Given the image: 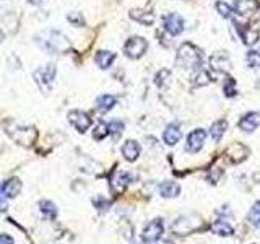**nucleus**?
Segmentation results:
<instances>
[{
    "label": "nucleus",
    "instance_id": "nucleus-1",
    "mask_svg": "<svg viewBox=\"0 0 260 244\" xmlns=\"http://www.w3.org/2000/svg\"><path fill=\"white\" fill-rule=\"evenodd\" d=\"M38 44L47 54H63L70 49V41L60 31L46 29L38 35Z\"/></svg>",
    "mask_w": 260,
    "mask_h": 244
},
{
    "label": "nucleus",
    "instance_id": "nucleus-2",
    "mask_svg": "<svg viewBox=\"0 0 260 244\" xmlns=\"http://www.w3.org/2000/svg\"><path fill=\"white\" fill-rule=\"evenodd\" d=\"M176 62L179 67H182L185 70H200L203 64V57H202V52L193 44L184 43L177 51Z\"/></svg>",
    "mask_w": 260,
    "mask_h": 244
},
{
    "label": "nucleus",
    "instance_id": "nucleus-3",
    "mask_svg": "<svg viewBox=\"0 0 260 244\" xmlns=\"http://www.w3.org/2000/svg\"><path fill=\"white\" fill-rule=\"evenodd\" d=\"M35 81L38 83V86L43 89L44 93L51 92V86L54 83V77H55V65L54 64H49L43 69H38L35 72Z\"/></svg>",
    "mask_w": 260,
    "mask_h": 244
},
{
    "label": "nucleus",
    "instance_id": "nucleus-4",
    "mask_svg": "<svg viewBox=\"0 0 260 244\" xmlns=\"http://www.w3.org/2000/svg\"><path fill=\"white\" fill-rule=\"evenodd\" d=\"M8 134L13 138L15 142H18L20 145H31L36 142L38 132L35 127H23V126H16L12 130H8Z\"/></svg>",
    "mask_w": 260,
    "mask_h": 244
},
{
    "label": "nucleus",
    "instance_id": "nucleus-5",
    "mask_svg": "<svg viewBox=\"0 0 260 244\" xmlns=\"http://www.w3.org/2000/svg\"><path fill=\"white\" fill-rule=\"evenodd\" d=\"M161 236H162V220L156 218L143 228L142 242L143 244H154L156 241L161 239Z\"/></svg>",
    "mask_w": 260,
    "mask_h": 244
},
{
    "label": "nucleus",
    "instance_id": "nucleus-6",
    "mask_svg": "<svg viewBox=\"0 0 260 244\" xmlns=\"http://www.w3.org/2000/svg\"><path fill=\"white\" fill-rule=\"evenodd\" d=\"M146 49H148L146 39L140 38V36H134L125 43L124 51H125V55L130 57V59H140V57L146 52Z\"/></svg>",
    "mask_w": 260,
    "mask_h": 244
},
{
    "label": "nucleus",
    "instance_id": "nucleus-7",
    "mask_svg": "<svg viewBox=\"0 0 260 244\" xmlns=\"http://www.w3.org/2000/svg\"><path fill=\"white\" fill-rule=\"evenodd\" d=\"M197 226H199V222L193 217H179L173 223V226H171V230L177 236H185L192 233L193 230H197Z\"/></svg>",
    "mask_w": 260,
    "mask_h": 244
},
{
    "label": "nucleus",
    "instance_id": "nucleus-8",
    "mask_svg": "<svg viewBox=\"0 0 260 244\" xmlns=\"http://www.w3.org/2000/svg\"><path fill=\"white\" fill-rule=\"evenodd\" d=\"M69 122L78 130V132L83 134V132H86L89 127H91L93 119L89 117L86 112H83V111H70L69 112Z\"/></svg>",
    "mask_w": 260,
    "mask_h": 244
},
{
    "label": "nucleus",
    "instance_id": "nucleus-9",
    "mask_svg": "<svg viewBox=\"0 0 260 244\" xmlns=\"http://www.w3.org/2000/svg\"><path fill=\"white\" fill-rule=\"evenodd\" d=\"M162 21H165V29L169 33V35L177 36L184 31V20L179 13H168V15H165Z\"/></svg>",
    "mask_w": 260,
    "mask_h": 244
},
{
    "label": "nucleus",
    "instance_id": "nucleus-10",
    "mask_svg": "<svg viewBox=\"0 0 260 244\" xmlns=\"http://www.w3.org/2000/svg\"><path fill=\"white\" fill-rule=\"evenodd\" d=\"M205 140H207V130H203V129L193 130V132L189 135V138H187V146H185L187 151H190V153L200 151Z\"/></svg>",
    "mask_w": 260,
    "mask_h": 244
},
{
    "label": "nucleus",
    "instance_id": "nucleus-11",
    "mask_svg": "<svg viewBox=\"0 0 260 244\" xmlns=\"http://www.w3.org/2000/svg\"><path fill=\"white\" fill-rule=\"evenodd\" d=\"M130 184V174L124 173V171H114L111 176V189L114 194H120L127 189Z\"/></svg>",
    "mask_w": 260,
    "mask_h": 244
},
{
    "label": "nucleus",
    "instance_id": "nucleus-12",
    "mask_svg": "<svg viewBox=\"0 0 260 244\" xmlns=\"http://www.w3.org/2000/svg\"><path fill=\"white\" fill-rule=\"evenodd\" d=\"M226 155L230 157V160L234 163V165H239V163H242L244 160L247 158L249 148H247L246 145H242V143H239V142H236V143H233V145L228 146Z\"/></svg>",
    "mask_w": 260,
    "mask_h": 244
},
{
    "label": "nucleus",
    "instance_id": "nucleus-13",
    "mask_svg": "<svg viewBox=\"0 0 260 244\" xmlns=\"http://www.w3.org/2000/svg\"><path fill=\"white\" fill-rule=\"evenodd\" d=\"M258 126H260V112H255V111L244 114L239 120V129L242 132H247V134L254 132Z\"/></svg>",
    "mask_w": 260,
    "mask_h": 244
},
{
    "label": "nucleus",
    "instance_id": "nucleus-14",
    "mask_svg": "<svg viewBox=\"0 0 260 244\" xmlns=\"http://www.w3.org/2000/svg\"><path fill=\"white\" fill-rule=\"evenodd\" d=\"M260 8L257 0H234V12L241 16H250Z\"/></svg>",
    "mask_w": 260,
    "mask_h": 244
},
{
    "label": "nucleus",
    "instance_id": "nucleus-15",
    "mask_svg": "<svg viewBox=\"0 0 260 244\" xmlns=\"http://www.w3.org/2000/svg\"><path fill=\"white\" fill-rule=\"evenodd\" d=\"M234 28L239 31V36L242 38V43L246 46H254L258 39V31L255 28H249L246 24L236 23L234 21Z\"/></svg>",
    "mask_w": 260,
    "mask_h": 244
},
{
    "label": "nucleus",
    "instance_id": "nucleus-16",
    "mask_svg": "<svg viewBox=\"0 0 260 244\" xmlns=\"http://www.w3.org/2000/svg\"><path fill=\"white\" fill-rule=\"evenodd\" d=\"M210 65L211 69L216 70V72H221V73H228L231 69V62H230V57H228L224 52H216L210 57Z\"/></svg>",
    "mask_w": 260,
    "mask_h": 244
},
{
    "label": "nucleus",
    "instance_id": "nucleus-17",
    "mask_svg": "<svg viewBox=\"0 0 260 244\" xmlns=\"http://www.w3.org/2000/svg\"><path fill=\"white\" fill-rule=\"evenodd\" d=\"M21 187H23V184L18 177L7 179V181L2 184V197H5V199L16 197V195L21 192Z\"/></svg>",
    "mask_w": 260,
    "mask_h": 244
},
{
    "label": "nucleus",
    "instance_id": "nucleus-18",
    "mask_svg": "<svg viewBox=\"0 0 260 244\" xmlns=\"http://www.w3.org/2000/svg\"><path fill=\"white\" fill-rule=\"evenodd\" d=\"M210 230L213 234H218V236H224V238H228V236H233L234 233V228L226 222L224 218L221 220H216V222L211 223Z\"/></svg>",
    "mask_w": 260,
    "mask_h": 244
},
{
    "label": "nucleus",
    "instance_id": "nucleus-19",
    "mask_svg": "<svg viewBox=\"0 0 260 244\" xmlns=\"http://www.w3.org/2000/svg\"><path fill=\"white\" fill-rule=\"evenodd\" d=\"M122 157H124L127 161H135L138 157H140V145H138L135 140H127L124 145H122Z\"/></svg>",
    "mask_w": 260,
    "mask_h": 244
},
{
    "label": "nucleus",
    "instance_id": "nucleus-20",
    "mask_svg": "<svg viewBox=\"0 0 260 244\" xmlns=\"http://www.w3.org/2000/svg\"><path fill=\"white\" fill-rule=\"evenodd\" d=\"M162 138H165V142L168 145L173 146V145H176L182 138V130L179 129L177 124H169L166 127V130H165V134H162Z\"/></svg>",
    "mask_w": 260,
    "mask_h": 244
},
{
    "label": "nucleus",
    "instance_id": "nucleus-21",
    "mask_svg": "<svg viewBox=\"0 0 260 244\" xmlns=\"http://www.w3.org/2000/svg\"><path fill=\"white\" fill-rule=\"evenodd\" d=\"M181 192V186L174 181H165L159 184V194L162 195L165 199H174Z\"/></svg>",
    "mask_w": 260,
    "mask_h": 244
},
{
    "label": "nucleus",
    "instance_id": "nucleus-22",
    "mask_svg": "<svg viewBox=\"0 0 260 244\" xmlns=\"http://www.w3.org/2000/svg\"><path fill=\"white\" fill-rule=\"evenodd\" d=\"M116 104H117V100H116V96H112V95H101L96 100V108H98V111H101V112L111 111Z\"/></svg>",
    "mask_w": 260,
    "mask_h": 244
},
{
    "label": "nucleus",
    "instance_id": "nucleus-23",
    "mask_svg": "<svg viewBox=\"0 0 260 244\" xmlns=\"http://www.w3.org/2000/svg\"><path fill=\"white\" fill-rule=\"evenodd\" d=\"M114 59H116V54L111 51H100L96 54V64L100 69H109Z\"/></svg>",
    "mask_w": 260,
    "mask_h": 244
},
{
    "label": "nucleus",
    "instance_id": "nucleus-24",
    "mask_svg": "<svg viewBox=\"0 0 260 244\" xmlns=\"http://www.w3.org/2000/svg\"><path fill=\"white\" fill-rule=\"evenodd\" d=\"M226 129H228V122L226 120H216L215 124L211 126V129H210L211 138H213L215 142H219V140H221V137L224 135Z\"/></svg>",
    "mask_w": 260,
    "mask_h": 244
},
{
    "label": "nucleus",
    "instance_id": "nucleus-25",
    "mask_svg": "<svg viewBox=\"0 0 260 244\" xmlns=\"http://www.w3.org/2000/svg\"><path fill=\"white\" fill-rule=\"evenodd\" d=\"M39 210H41V214H43V217L47 220H54L57 217V208H55L54 203L49 202V200H41Z\"/></svg>",
    "mask_w": 260,
    "mask_h": 244
},
{
    "label": "nucleus",
    "instance_id": "nucleus-26",
    "mask_svg": "<svg viewBox=\"0 0 260 244\" xmlns=\"http://www.w3.org/2000/svg\"><path fill=\"white\" fill-rule=\"evenodd\" d=\"M130 18L137 20L138 23H143V24H146V26H150V24L154 23V15L142 12V10H132L130 12Z\"/></svg>",
    "mask_w": 260,
    "mask_h": 244
},
{
    "label": "nucleus",
    "instance_id": "nucleus-27",
    "mask_svg": "<svg viewBox=\"0 0 260 244\" xmlns=\"http://www.w3.org/2000/svg\"><path fill=\"white\" fill-rule=\"evenodd\" d=\"M249 222L254 226L260 228V202H255L249 210Z\"/></svg>",
    "mask_w": 260,
    "mask_h": 244
},
{
    "label": "nucleus",
    "instance_id": "nucleus-28",
    "mask_svg": "<svg viewBox=\"0 0 260 244\" xmlns=\"http://www.w3.org/2000/svg\"><path fill=\"white\" fill-rule=\"evenodd\" d=\"M210 73L207 70H199L197 75L193 77V86H205L210 83Z\"/></svg>",
    "mask_w": 260,
    "mask_h": 244
},
{
    "label": "nucleus",
    "instance_id": "nucleus-29",
    "mask_svg": "<svg viewBox=\"0 0 260 244\" xmlns=\"http://www.w3.org/2000/svg\"><path fill=\"white\" fill-rule=\"evenodd\" d=\"M111 132H109V124H104V122H101V124H98V127L93 130V138L94 140H103L104 137H108Z\"/></svg>",
    "mask_w": 260,
    "mask_h": 244
},
{
    "label": "nucleus",
    "instance_id": "nucleus-30",
    "mask_svg": "<svg viewBox=\"0 0 260 244\" xmlns=\"http://www.w3.org/2000/svg\"><path fill=\"white\" fill-rule=\"evenodd\" d=\"M246 62L252 69L260 67V51H249L246 55Z\"/></svg>",
    "mask_w": 260,
    "mask_h": 244
},
{
    "label": "nucleus",
    "instance_id": "nucleus-31",
    "mask_svg": "<svg viewBox=\"0 0 260 244\" xmlns=\"http://www.w3.org/2000/svg\"><path fill=\"white\" fill-rule=\"evenodd\" d=\"M223 92H224V95L228 98H231V96L236 95V81H234V78L226 77L224 83H223Z\"/></svg>",
    "mask_w": 260,
    "mask_h": 244
},
{
    "label": "nucleus",
    "instance_id": "nucleus-32",
    "mask_svg": "<svg viewBox=\"0 0 260 244\" xmlns=\"http://www.w3.org/2000/svg\"><path fill=\"white\" fill-rule=\"evenodd\" d=\"M109 132L116 138H119L122 135V132H124V122H122V120H112L109 124Z\"/></svg>",
    "mask_w": 260,
    "mask_h": 244
},
{
    "label": "nucleus",
    "instance_id": "nucleus-33",
    "mask_svg": "<svg viewBox=\"0 0 260 244\" xmlns=\"http://www.w3.org/2000/svg\"><path fill=\"white\" fill-rule=\"evenodd\" d=\"M216 10H218L219 15L223 16V18H231V16H233V7H230L224 2H218L216 4Z\"/></svg>",
    "mask_w": 260,
    "mask_h": 244
},
{
    "label": "nucleus",
    "instance_id": "nucleus-34",
    "mask_svg": "<svg viewBox=\"0 0 260 244\" xmlns=\"http://www.w3.org/2000/svg\"><path fill=\"white\" fill-rule=\"evenodd\" d=\"M221 174H223V169L221 168H218V166H213L210 169V174H208V179L213 184H216L218 181H219V177H221Z\"/></svg>",
    "mask_w": 260,
    "mask_h": 244
},
{
    "label": "nucleus",
    "instance_id": "nucleus-35",
    "mask_svg": "<svg viewBox=\"0 0 260 244\" xmlns=\"http://www.w3.org/2000/svg\"><path fill=\"white\" fill-rule=\"evenodd\" d=\"M93 203H94V207L98 210H108V207H109V202L104 200L103 197H94L93 199Z\"/></svg>",
    "mask_w": 260,
    "mask_h": 244
},
{
    "label": "nucleus",
    "instance_id": "nucleus-36",
    "mask_svg": "<svg viewBox=\"0 0 260 244\" xmlns=\"http://www.w3.org/2000/svg\"><path fill=\"white\" fill-rule=\"evenodd\" d=\"M69 21H70V23H73V24H78V23H80V24H85L83 16H81L80 13H75V12L69 15Z\"/></svg>",
    "mask_w": 260,
    "mask_h": 244
},
{
    "label": "nucleus",
    "instance_id": "nucleus-37",
    "mask_svg": "<svg viewBox=\"0 0 260 244\" xmlns=\"http://www.w3.org/2000/svg\"><path fill=\"white\" fill-rule=\"evenodd\" d=\"M0 244H15V241H13V238L10 234H2L0 236Z\"/></svg>",
    "mask_w": 260,
    "mask_h": 244
},
{
    "label": "nucleus",
    "instance_id": "nucleus-38",
    "mask_svg": "<svg viewBox=\"0 0 260 244\" xmlns=\"http://www.w3.org/2000/svg\"><path fill=\"white\" fill-rule=\"evenodd\" d=\"M29 4H32V5H39V4H43L44 0H28Z\"/></svg>",
    "mask_w": 260,
    "mask_h": 244
},
{
    "label": "nucleus",
    "instance_id": "nucleus-39",
    "mask_svg": "<svg viewBox=\"0 0 260 244\" xmlns=\"http://www.w3.org/2000/svg\"><path fill=\"white\" fill-rule=\"evenodd\" d=\"M158 244H174V241H171V239H161Z\"/></svg>",
    "mask_w": 260,
    "mask_h": 244
},
{
    "label": "nucleus",
    "instance_id": "nucleus-40",
    "mask_svg": "<svg viewBox=\"0 0 260 244\" xmlns=\"http://www.w3.org/2000/svg\"><path fill=\"white\" fill-rule=\"evenodd\" d=\"M255 179H257V181H260V173H257V174H255Z\"/></svg>",
    "mask_w": 260,
    "mask_h": 244
}]
</instances>
